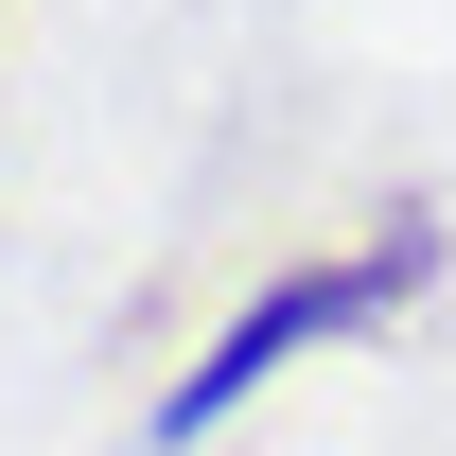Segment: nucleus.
Returning <instances> with one entry per match:
<instances>
[{"mask_svg": "<svg viewBox=\"0 0 456 456\" xmlns=\"http://www.w3.org/2000/svg\"><path fill=\"white\" fill-rule=\"evenodd\" d=\"M421 298H439V228H421V211H387L369 246H316V264H281V281H246V298L211 316V351L159 387V421H141V439H159V456L228 439L298 351H351V334H387V316H421Z\"/></svg>", "mask_w": 456, "mask_h": 456, "instance_id": "nucleus-1", "label": "nucleus"}]
</instances>
